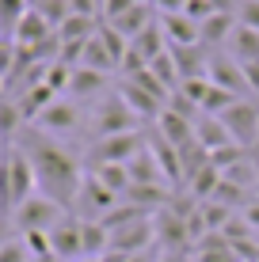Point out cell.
<instances>
[{"label":"cell","mask_w":259,"mask_h":262,"mask_svg":"<svg viewBox=\"0 0 259 262\" xmlns=\"http://www.w3.org/2000/svg\"><path fill=\"white\" fill-rule=\"evenodd\" d=\"M15 148L31 160L42 198L57 202L61 209H73L80 186H84V175H80V164H76L73 152H69L65 144H57V137L42 133L38 125H23V129H19V144H15Z\"/></svg>","instance_id":"6da1fadb"},{"label":"cell","mask_w":259,"mask_h":262,"mask_svg":"<svg viewBox=\"0 0 259 262\" xmlns=\"http://www.w3.org/2000/svg\"><path fill=\"white\" fill-rule=\"evenodd\" d=\"M65 209H61L57 202H50V198H42V194H34V198H27L23 205H15V213H12V221H15V228L23 232H53L61 221H65Z\"/></svg>","instance_id":"7a4b0ae2"},{"label":"cell","mask_w":259,"mask_h":262,"mask_svg":"<svg viewBox=\"0 0 259 262\" xmlns=\"http://www.w3.org/2000/svg\"><path fill=\"white\" fill-rule=\"evenodd\" d=\"M145 144H149V133H141V129L114 133V137H99L95 141L92 148H88V160H92V167H99V164H130Z\"/></svg>","instance_id":"3957f363"},{"label":"cell","mask_w":259,"mask_h":262,"mask_svg":"<svg viewBox=\"0 0 259 262\" xmlns=\"http://www.w3.org/2000/svg\"><path fill=\"white\" fill-rule=\"evenodd\" d=\"M92 129H95V141L114 137V133H133L137 129V114L130 111V103L122 95H107V99H99V106L92 114Z\"/></svg>","instance_id":"277c9868"},{"label":"cell","mask_w":259,"mask_h":262,"mask_svg":"<svg viewBox=\"0 0 259 262\" xmlns=\"http://www.w3.org/2000/svg\"><path fill=\"white\" fill-rule=\"evenodd\" d=\"M221 125L229 129V137H233L240 148H252L259 141V103L252 99H236L233 106H229L225 114H217Z\"/></svg>","instance_id":"5b68a950"},{"label":"cell","mask_w":259,"mask_h":262,"mask_svg":"<svg viewBox=\"0 0 259 262\" xmlns=\"http://www.w3.org/2000/svg\"><path fill=\"white\" fill-rule=\"evenodd\" d=\"M114 205H118V194L107 190V186H103L95 175H88L84 186H80V194H76V205H73V209L88 213V221H103V216L111 213Z\"/></svg>","instance_id":"8992f818"},{"label":"cell","mask_w":259,"mask_h":262,"mask_svg":"<svg viewBox=\"0 0 259 262\" xmlns=\"http://www.w3.org/2000/svg\"><path fill=\"white\" fill-rule=\"evenodd\" d=\"M210 84L225 88V92H233L236 99L240 95H252V88H248V76H244V65L233 61L229 53H217V57H210Z\"/></svg>","instance_id":"52a82bcc"},{"label":"cell","mask_w":259,"mask_h":262,"mask_svg":"<svg viewBox=\"0 0 259 262\" xmlns=\"http://www.w3.org/2000/svg\"><path fill=\"white\" fill-rule=\"evenodd\" d=\"M50 247L57 258H80L84 255V221L69 213L57 228L50 232Z\"/></svg>","instance_id":"ba28073f"},{"label":"cell","mask_w":259,"mask_h":262,"mask_svg":"<svg viewBox=\"0 0 259 262\" xmlns=\"http://www.w3.org/2000/svg\"><path fill=\"white\" fill-rule=\"evenodd\" d=\"M38 125L42 133H50V137H57V133H73L80 125V106L69 103V99H53V103L46 106V111L38 114Z\"/></svg>","instance_id":"9c48e42d"},{"label":"cell","mask_w":259,"mask_h":262,"mask_svg":"<svg viewBox=\"0 0 259 262\" xmlns=\"http://www.w3.org/2000/svg\"><path fill=\"white\" fill-rule=\"evenodd\" d=\"M50 38H57V31L42 19V12L38 8H31V12L19 19V27H15V34H12V42L15 46H23V50H34V46H46Z\"/></svg>","instance_id":"30bf717a"},{"label":"cell","mask_w":259,"mask_h":262,"mask_svg":"<svg viewBox=\"0 0 259 262\" xmlns=\"http://www.w3.org/2000/svg\"><path fill=\"white\" fill-rule=\"evenodd\" d=\"M122 202L141 205V209H149V213H160V209H168V205L175 202V194L168 190L164 183H130V190L122 194Z\"/></svg>","instance_id":"8fae6325"},{"label":"cell","mask_w":259,"mask_h":262,"mask_svg":"<svg viewBox=\"0 0 259 262\" xmlns=\"http://www.w3.org/2000/svg\"><path fill=\"white\" fill-rule=\"evenodd\" d=\"M8 160H12V202L23 205L27 198H34V190H38V179H34L31 160H27L19 148H8ZM12 213H15V209H12Z\"/></svg>","instance_id":"7c38bea8"},{"label":"cell","mask_w":259,"mask_h":262,"mask_svg":"<svg viewBox=\"0 0 259 262\" xmlns=\"http://www.w3.org/2000/svg\"><path fill=\"white\" fill-rule=\"evenodd\" d=\"M149 152L156 156V164H160V171H164V179L180 190V183H183V164H180V148L175 144H168L164 137H160L156 129H149Z\"/></svg>","instance_id":"4fadbf2b"},{"label":"cell","mask_w":259,"mask_h":262,"mask_svg":"<svg viewBox=\"0 0 259 262\" xmlns=\"http://www.w3.org/2000/svg\"><path fill=\"white\" fill-rule=\"evenodd\" d=\"M118 95L130 103V111L137 114V118H160V114H164V103H160L156 95H149L145 88L130 84V80H118Z\"/></svg>","instance_id":"5bb4252c"},{"label":"cell","mask_w":259,"mask_h":262,"mask_svg":"<svg viewBox=\"0 0 259 262\" xmlns=\"http://www.w3.org/2000/svg\"><path fill=\"white\" fill-rule=\"evenodd\" d=\"M160 27H164V34H168V50L172 46H202L198 42V23L194 19H187V15H160Z\"/></svg>","instance_id":"9a60e30c"},{"label":"cell","mask_w":259,"mask_h":262,"mask_svg":"<svg viewBox=\"0 0 259 262\" xmlns=\"http://www.w3.org/2000/svg\"><path fill=\"white\" fill-rule=\"evenodd\" d=\"M153 129H156L168 144H175V148H183V144L194 141V122H187V118H180V114H172L168 106H164V114L156 118Z\"/></svg>","instance_id":"2e32d148"},{"label":"cell","mask_w":259,"mask_h":262,"mask_svg":"<svg viewBox=\"0 0 259 262\" xmlns=\"http://www.w3.org/2000/svg\"><path fill=\"white\" fill-rule=\"evenodd\" d=\"M194 262H240V255L221 232H210V236H202L194 243Z\"/></svg>","instance_id":"e0dca14e"},{"label":"cell","mask_w":259,"mask_h":262,"mask_svg":"<svg viewBox=\"0 0 259 262\" xmlns=\"http://www.w3.org/2000/svg\"><path fill=\"white\" fill-rule=\"evenodd\" d=\"M229 57L240 61V65H255L259 61V31L236 23V31L229 34Z\"/></svg>","instance_id":"ac0fdd59"},{"label":"cell","mask_w":259,"mask_h":262,"mask_svg":"<svg viewBox=\"0 0 259 262\" xmlns=\"http://www.w3.org/2000/svg\"><path fill=\"white\" fill-rule=\"evenodd\" d=\"M194 141H198L206 152H217V148H225V144H236L233 137H229V129L221 125V118H213V114H202V118L194 122Z\"/></svg>","instance_id":"d6986e66"},{"label":"cell","mask_w":259,"mask_h":262,"mask_svg":"<svg viewBox=\"0 0 259 262\" xmlns=\"http://www.w3.org/2000/svg\"><path fill=\"white\" fill-rule=\"evenodd\" d=\"M149 23H156V19H153V8H149V0H137V4H133L130 12H122L111 27H114L118 34H126V38H137Z\"/></svg>","instance_id":"ffe728a7"},{"label":"cell","mask_w":259,"mask_h":262,"mask_svg":"<svg viewBox=\"0 0 259 262\" xmlns=\"http://www.w3.org/2000/svg\"><path fill=\"white\" fill-rule=\"evenodd\" d=\"M130 46L137 50L145 61H156L160 53H168V34H164V27H160V19H156V23H149L145 31L137 34V38H130Z\"/></svg>","instance_id":"44dd1931"},{"label":"cell","mask_w":259,"mask_h":262,"mask_svg":"<svg viewBox=\"0 0 259 262\" xmlns=\"http://www.w3.org/2000/svg\"><path fill=\"white\" fill-rule=\"evenodd\" d=\"M233 31H236V15L213 12L206 23H198V42H202V46H217V42H229Z\"/></svg>","instance_id":"7402d4cb"},{"label":"cell","mask_w":259,"mask_h":262,"mask_svg":"<svg viewBox=\"0 0 259 262\" xmlns=\"http://www.w3.org/2000/svg\"><path fill=\"white\" fill-rule=\"evenodd\" d=\"M126 171H130V183H168L164 171H160V164H156V156L149 152V144L126 164Z\"/></svg>","instance_id":"603a6c76"},{"label":"cell","mask_w":259,"mask_h":262,"mask_svg":"<svg viewBox=\"0 0 259 262\" xmlns=\"http://www.w3.org/2000/svg\"><path fill=\"white\" fill-rule=\"evenodd\" d=\"M103 88H107V72H95V69H84V65L73 69V80H69V95H73V99L99 95Z\"/></svg>","instance_id":"cb8c5ba5"},{"label":"cell","mask_w":259,"mask_h":262,"mask_svg":"<svg viewBox=\"0 0 259 262\" xmlns=\"http://www.w3.org/2000/svg\"><path fill=\"white\" fill-rule=\"evenodd\" d=\"M99 31V19H88V15H69L65 23L57 27V42H88Z\"/></svg>","instance_id":"d4e9b609"},{"label":"cell","mask_w":259,"mask_h":262,"mask_svg":"<svg viewBox=\"0 0 259 262\" xmlns=\"http://www.w3.org/2000/svg\"><path fill=\"white\" fill-rule=\"evenodd\" d=\"M80 65H84V69H95V72H107V76L118 69V65H114V57L107 53L103 38H99V31H95V38H88V42H84V57H80Z\"/></svg>","instance_id":"484cf974"},{"label":"cell","mask_w":259,"mask_h":262,"mask_svg":"<svg viewBox=\"0 0 259 262\" xmlns=\"http://www.w3.org/2000/svg\"><path fill=\"white\" fill-rule=\"evenodd\" d=\"M92 175L99 179L107 190H114L118 198L130 190V171H126V164H99V167H92Z\"/></svg>","instance_id":"4316f807"},{"label":"cell","mask_w":259,"mask_h":262,"mask_svg":"<svg viewBox=\"0 0 259 262\" xmlns=\"http://www.w3.org/2000/svg\"><path fill=\"white\" fill-rule=\"evenodd\" d=\"M187 186H191V198H194V202H210V198L217 194V186H221V171L213 167V164H206Z\"/></svg>","instance_id":"83f0119b"},{"label":"cell","mask_w":259,"mask_h":262,"mask_svg":"<svg viewBox=\"0 0 259 262\" xmlns=\"http://www.w3.org/2000/svg\"><path fill=\"white\" fill-rule=\"evenodd\" d=\"M23 114H19V106H15V99H0V144H8L12 137H19V129H23Z\"/></svg>","instance_id":"f1b7e54d"},{"label":"cell","mask_w":259,"mask_h":262,"mask_svg":"<svg viewBox=\"0 0 259 262\" xmlns=\"http://www.w3.org/2000/svg\"><path fill=\"white\" fill-rule=\"evenodd\" d=\"M27 12H31L27 0H0V38H12Z\"/></svg>","instance_id":"f546056e"},{"label":"cell","mask_w":259,"mask_h":262,"mask_svg":"<svg viewBox=\"0 0 259 262\" xmlns=\"http://www.w3.org/2000/svg\"><path fill=\"white\" fill-rule=\"evenodd\" d=\"M149 69H153V76L160 80V84L168 88V92H180V84H183V76H180V69H175V61H172V53H160L156 61H149Z\"/></svg>","instance_id":"4dcf8cb0"},{"label":"cell","mask_w":259,"mask_h":262,"mask_svg":"<svg viewBox=\"0 0 259 262\" xmlns=\"http://www.w3.org/2000/svg\"><path fill=\"white\" fill-rule=\"evenodd\" d=\"M99 38H103L107 53L114 57V65L122 69V61H126V53H130V38H126V34H118L111 23H99Z\"/></svg>","instance_id":"1f68e13d"},{"label":"cell","mask_w":259,"mask_h":262,"mask_svg":"<svg viewBox=\"0 0 259 262\" xmlns=\"http://www.w3.org/2000/svg\"><path fill=\"white\" fill-rule=\"evenodd\" d=\"M221 236H225L229 243H248V239H255V228L244 221V213H233L225 221V228H221Z\"/></svg>","instance_id":"d6a6232c"},{"label":"cell","mask_w":259,"mask_h":262,"mask_svg":"<svg viewBox=\"0 0 259 262\" xmlns=\"http://www.w3.org/2000/svg\"><path fill=\"white\" fill-rule=\"evenodd\" d=\"M42 12V19H46L53 31H57L61 23L69 19V15H73V8H69V0H38V4H34Z\"/></svg>","instance_id":"836d02e7"},{"label":"cell","mask_w":259,"mask_h":262,"mask_svg":"<svg viewBox=\"0 0 259 262\" xmlns=\"http://www.w3.org/2000/svg\"><path fill=\"white\" fill-rule=\"evenodd\" d=\"M240 160H248V148H240V144H225V148H217V152H210V164L225 175L229 167H236Z\"/></svg>","instance_id":"e575fe53"},{"label":"cell","mask_w":259,"mask_h":262,"mask_svg":"<svg viewBox=\"0 0 259 262\" xmlns=\"http://www.w3.org/2000/svg\"><path fill=\"white\" fill-rule=\"evenodd\" d=\"M69 80H73V69L69 65H61V61H50V69H46V88L53 95L57 92H69Z\"/></svg>","instance_id":"d590c367"},{"label":"cell","mask_w":259,"mask_h":262,"mask_svg":"<svg viewBox=\"0 0 259 262\" xmlns=\"http://www.w3.org/2000/svg\"><path fill=\"white\" fill-rule=\"evenodd\" d=\"M0 262H34L31 247H27L23 239H8L4 247H0Z\"/></svg>","instance_id":"8d00e7d4"},{"label":"cell","mask_w":259,"mask_h":262,"mask_svg":"<svg viewBox=\"0 0 259 262\" xmlns=\"http://www.w3.org/2000/svg\"><path fill=\"white\" fill-rule=\"evenodd\" d=\"M236 23H240V27H252V31H259V0H248V4H240Z\"/></svg>","instance_id":"74e56055"},{"label":"cell","mask_w":259,"mask_h":262,"mask_svg":"<svg viewBox=\"0 0 259 262\" xmlns=\"http://www.w3.org/2000/svg\"><path fill=\"white\" fill-rule=\"evenodd\" d=\"M69 8H73V15H88V19H99L103 15L99 0H69Z\"/></svg>","instance_id":"f35d334b"},{"label":"cell","mask_w":259,"mask_h":262,"mask_svg":"<svg viewBox=\"0 0 259 262\" xmlns=\"http://www.w3.org/2000/svg\"><path fill=\"white\" fill-rule=\"evenodd\" d=\"M133 4H137V0H107L103 4V23H114L122 12H130Z\"/></svg>","instance_id":"ab89813d"},{"label":"cell","mask_w":259,"mask_h":262,"mask_svg":"<svg viewBox=\"0 0 259 262\" xmlns=\"http://www.w3.org/2000/svg\"><path fill=\"white\" fill-rule=\"evenodd\" d=\"M153 8L160 15H180L183 8H187V0H153Z\"/></svg>","instance_id":"60d3db41"},{"label":"cell","mask_w":259,"mask_h":262,"mask_svg":"<svg viewBox=\"0 0 259 262\" xmlns=\"http://www.w3.org/2000/svg\"><path fill=\"white\" fill-rule=\"evenodd\" d=\"M240 213H244V221L252 224V228H255V236H259V202H248Z\"/></svg>","instance_id":"b9f144b4"},{"label":"cell","mask_w":259,"mask_h":262,"mask_svg":"<svg viewBox=\"0 0 259 262\" xmlns=\"http://www.w3.org/2000/svg\"><path fill=\"white\" fill-rule=\"evenodd\" d=\"M244 76H248V88H252V95H259V61H255V65H244Z\"/></svg>","instance_id":"7bdbcfd3"},{"label":"cell","mask_w":259,"mask_h":262,"mask_svg":"<svg viewBox=\"0 0 259 262\" xmlns=\"http://www.w3.org/2000/svg\"><path fill=\"white\" fill-rule=\"evenodd\" d=\"M8 221H12V216H8V213H0V247L8 243Z\"/></svg>","instance_id":"ee69618b"},{"label":"cell","mask_w":259,"mask_h":262,"mask_svg":"<svg viewBox=\"0 0 259 262\" xmlns=\"http://www.w3.org/2000/svg\"><path fill=\"white\" fill-rule=\"evenodd\" d=\"M160 262H187L183 255H160Z\"/></svg>","instance_id":"f6af8a7d"},{"label":"cell","mask_w":259,"mask_h":262,"mask_svg":"<svg viewBox=\"0 0 259 262\" xmlns=\"http://www.w3.org/2000/svg\"><path fill=\"white\" fill-rule=\"evenodd\" d=\"M34 262H61L57 255H42V258H34Z\"/></svg>","instance_id":"bcb514c9"},{"label":"cell","mask_w":259,"mask_h":262,"mask_svg":"<svg viewBox=\"0 0 259 262\" xmlns=\"http://www.w3.org/2000/svg\"><path fill=\"white\" fill-rule=\"evenodd\" d=\"M233 4H236V12H240V4H248V0H233Z\"/></svg>","instance_id":"7dc6e473"},{"label":"cell","mask_w":259,"mask_h":262,"mask_svg":"<svg viewBox=\"0 0 259 262\" xmlns=\"http://www.w3.org/2000/svg\"><path fill=\"white\" fill-rule=\"evenodd\" d=\"M27 4H31V8H34V4H38V0H27Z\"/></svg>","instance_id":"c3c4849f"},{"label":"cell","mask_w":259,"mask_h":262,"mask_svg":"<svg viewBox=\"0 0 259 262\" xmlns=\"http://www.w3.org/2000/svg\"><path fill=\"white\" fill-rule=\"evenodd\" d=\"M84 262H99V258H84Z\"/></svg>","instance_id":"681fc988"},{"label":"cell","mask_w":259,"mask_h":262,"mask_svg":"<svg viewBox=\"0 0 259 262\" xmlns=\"http://www.w3.org/2000/svg\"><path fill=\"white\" fill-rule=\"evenodd\" d=\"M0 88H4V76H0Z\"/></svg>","instance_id":"f907efd6"},{"label":"cell","mask_w":259,"mask_h":262,"mask_svg":"<svg viewBox=\"0 0 259 262\" xmlns=\"http://www.w3.org/2000/svg\"><path fill=\"white\" fill-rule=\"evenodd\" d=\"M187 262H194V258H187Z\"/></svg>","instance_id":"816d5d0a"}]
</instances>
